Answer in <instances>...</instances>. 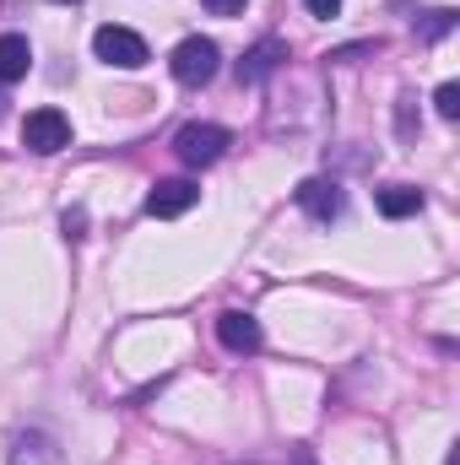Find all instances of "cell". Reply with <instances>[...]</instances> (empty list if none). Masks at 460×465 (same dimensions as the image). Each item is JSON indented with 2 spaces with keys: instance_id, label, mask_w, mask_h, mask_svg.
Listing matches in <instances>:
<instances>
[{
  "instance_id": "cell-12",
  "label": "cell",
  "mask_w": 460,
  "mask_h": 465,
  "mask_svg": "<svg viewBox=\"0 0 460 465\" xmlns=\"http://www.w3.org/2000/svg\"><path fill=\"white\" fill-rule=\"evenodd\" d=\"M450 27H455V11H450V5H439V11H428V16L417 22V38H423V44H439Z\"/></svg>"
},
{
  "instance_id": "cell-7",
  "label": "cell",
  "mask_w": 460,
  "mask_h": 465,
  "mask_svg": "<svg viewBox=\"0 0 460 465\" xmlns=\"http://www.w3.org/2000/svg\"><path fill=\"white\" fill-rule=\"evenodd\" d=\"M298 206H304L315 223H336V217H342V184H336V179H304V184H298Z\"/></svg>"
},
{
  "instance_id": "cell-5",
  "label": "cell",
  "mask_w": 460,
  "mask_h": 465,
  "mask_svg": "<svg viewBox=\"0 0 460 465\" xmlns=\"http://www.w3.org/2000/svg\"><path fill=\"white\" fill-rule=\"evenodd\" d=\"M195 201H201V190H195L190 179H157L152 195H146V212H152V217H185Z\"/></svg>"
},
{
  "instance_id": "cell-18",
  "label": "cell",
  "mask_w": 460,
  "mask_h": 465,
  "mask_svg": "<svg viewBox=\"0 0 460 465\" xmlns=\"http://www.w3.org/2000/svg\"><path fill=\"white\" fill-rule=\"evenodd\" d=\"M0 119H5V93H0Z\"/></svg>"
},
{
  "instance_id": "cell-15",
  "label": "cell",
  "mask_w": 460,
  "mask_h": 465,
  "mask_svg": "<svg viewBox=\"0 0 460 465\" xmlns=\"http://www.w3.org/2000/svg\"><path fill=\"white\" fill-rule=\"evenodd\" d=\"M304 5H309L315 16H336V11H342V0H304Z\"/></svg>"
},
{
  "instance_id": "cell-14",
  "label": "cell",
  "mask_w": 460,
  "mask_h": 465,
  "mask_svg": "<svg viewBox=\"0 0 460 465\" xmlns=\"http://www.w3.org/2000/svg\"><path fill=\"white\" fill-rule=\"evenodd\" d=\"M206 11H217V16H238L244 11V0H201Z\"/></svg>"
},
{
  "instance_id": "cell-1",
  "label": "cell",
  "mask_w": 460,
  "mask_h": 465,
  "mask_svg": "<svg viewBox=\"0 0 460 465\" xmlns=\"http://www.w3.org/2000/svg\"><path fill=\"white\" fill-rule=\"evenodd\" d=\"M217 44L212 38H185L174 54H168V71H174V82H185V87H206L212 76H217Z\"/></svg>"
},
{
  "instance_id": "cell-10",
  "label": "cell",
  "mask_w": 460,
  "mask_h": 465,
  "mask_svg": "<svg viewBox=\"0 0 460 465\" xmlns=\"http://www.w3.org/2000/svg\"><path fill=\"white\" fill-rule=\"evenodd\" d=\"M27 65H33V44L22 33H5L0 38V82H22Z\"/></svg>"
},
{
  "instance_id": "cell-4",
  "label": "cell",
  "mask_w": 460,
  "mask_h": 465,
  "mask_svg": "<svg viewBox=\"0 0 460 465\" xmlns=\"http://www.w3.org/2000/svg\"><path fill=\"white\" fill-rule=\"evenodd\" d=\"M93 54H98L104 65H119V71H135V65H146V44H141V33L115 27V22L93 33Z\"/></svg>"
},
{
  "instance_id": "cell-2",
  "label": "cell",
  "mask_w": 460,
  "mask_h": 465,
  "mask_svg": "<svg viewBox=\"0 0 460 465\" xmlns=\"http://www.w3.org/2000/svg\"><path fill=\"white\" fill-rule=\"evenodd\" d=\"M174 152H179L185 168H212V163L228 152V130H223V124H185V130L174 135Z\"/></svg>"
},
{
  "instance_id": "cell-17",
  "label": "cell",
  "mask_w": 460,
  "mask_h": 465,
  "mask_svg": "<svg viewBox=\"0 0 460 465\" xmlns=\"http://www.w3.org/2000/svg\"><path fill=\"white\" fill-rule=\"evenodd\" d=\"M293 465H315V455H309V450H298V455H293Z\"/></svg>"
},
{
  "instance_id": "cell-11",
  "label": "cell",
  "mask_w": 460,
  "mask_h": 465,
  "mask_svg": "<svg viewBox=\"0 0 460 465\" xmlns=\"http://www.w3.org/2000/svg\"><path fill=\"white\" fill-rule=\"evenodd\" d=\"M55 460H60V450H55L49 433H16V444H11V465H55Z\"/></svg>"
},
{
  "instance_id": "cell-19",
  "label": "cell",
  "mask_w": 460,
  "mask_h": 465,
  "mask_svg": "<svg viewBox=\"0 0 460 465\" xmlns=\"http://www.w3.org/2000/svg\"><path fill=\"white\" fill-rule=\"evenodd\" d=\"M60 5H71V0H60Z\"/></svg>"
},
{
  "instance_id": "cell-16",
  "label": "cell",
  "mask_w": 460,
  "mask_h": 465,
  "mask_svg": "<svg viewBox=\"0 0 460 465\" xmlns=\"http://www.w3.org/2000/svg\"><path fill=\"white\" fill-rule=\"evenodd\" d=\"M87 228V212H82V206H76V212H65V232H82Z\"/></svg>"
},
{
  "instance_id": "cell-6",
  "label": "cell",
  "mask_w": 460,
  "mask_h": 465,
  "mask_svg": "<svg viewBox=\"0 0 460 465\" xmlns=\"http://www.w3.org/2000/svg\"><path fill=\"white\" fill-rule=\"evenodd\" d=\"M282 60H287V44H282V38H260V44L238 60V87H260Z\"/></svg>"
},
{
  "instance_id": "cell-8",
  "label": "cell",
  "mask_w": 460,
  "mask_h": 465,
  "mask_svg": "<svg viewBox=\"0 0 460 465\" xmlns=\"http://www.w3.org/2000/svg\"><path fill=\"white\" fill-rule=\"evenodd\" d=\"M217 341L228 351H260V320L244 314V309H228V314L217 320Z\"/></svg>"
},
{
  "instance_id": "cell-9",
  "label": "cell",
  "mask_w": 460,
  "mask_h": 465,
  "mask_svg": "<svg viewBox=\"0 0 460 465\" xmlns=\"http://www.w3.org/2000/svg\"><path fill=\"white\" fill-rule=\"evenodd\" d=\"M374 206H379L390 223H401V217H417V212H423V190H412V184H385V190L374 195Z\"/></svg>"
},
{
  "instance_id": "cell-3",
  "label": "cell",
  "mask_w": 460,
  "mask_h": 465,
  "mask_svg": "<svg viewBox=\"0 0 460 465\" xmlns=\"http://www.w3.org/2000/svg\"><path fill=\"white\" fill-rule=\"evenodd\" d=\"M22 146L38 152V157H55L60 146H71V119L60 109H33L22 119Z\"/></svg>"
},
{
  "instance_id": "cell-13",
  "label": "cell",
  "mask_w": 460,
  "mask_h": 465,
  "mask_svg": "<svg viewBox=\"0 0 460 465\" xmlns=\"http://www.w3.org/2000/svg\"><path fill=\"white\" fill-rule=\"evenodd\" d=\"M434 109H439L445 119H455V114H460V82H445V87L434 93Z\"/></svg>"
}]
</instances>
